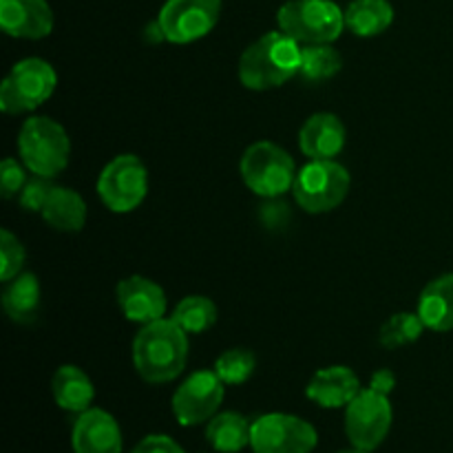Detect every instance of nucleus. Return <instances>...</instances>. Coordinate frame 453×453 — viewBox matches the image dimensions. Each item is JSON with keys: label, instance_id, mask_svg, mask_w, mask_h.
Here are the masks:
<instances>
[{"label": "nucleus", "instance_id": "ddd939ff", "mask_svg": "<svg viewBox=\"0 0 453 453\" xmlns=\"http://www.w3.org/2000/svg\"><path fill=\"white\" fill-rule=\"evenodd\" d=\"M115 299L124 319L140 326L159 321L166 314V292L146 277L122 279L115 288Z\"/></svg>", "mask_w": 453, "mask_h": 453}, {"label": "nucleus", "instance_id": "a878e982", "mask_svg": "<svg viewBox=\"0 0 453 453\" xmlns=\"http://www.w3.org/2000/svg\"><path fill=\"white\" fill-rule=\"evenodd\" d=\"M423 332L425 323L418 317V312H398L383 323V327L379 332V341L383 348L396 349L403 348V345L416 343L423 336Z\"/></svg>", "mask_w": 453, "mask_h": 453}, {"label": "nucleus", "instance_id": "f3484780", "mask_svg": "<svg viewBox=\"0 0 453 453\" xmlns=\"http://www.w3.org/2000/svg\"><path fill=\"white\" fill-rule=\"evenodd\" d=\"M345 137L348 133L339 115L321 111L310 115L301 127L299 149L310 159H334L343 150Z\"/></svg>", "mask_w": 453, "mask_h": 453}, {"label": "nucleus", "instance_id": "b1692460", "mask_svg": "<svg viewBox=\"0 0 453 453\" xmlns=\"http://www.w3.org/2000/svg\"><path fill=\"white\" fill-rule=\"evenodd\" d=\"M173 321L188 334H203L217 321V305L208 296H184L173 310Z\"/></svg>", "mask_w": 453, "mask_h": 453}, {"label": "nucleus", "instance_id": "9d476101", "mask_svg": "<svg viewBox=\"0 0 453 453\" xmlns=\"http://www.w3.org/2000/svg\"><path fill=\"white\" fill-rule=\"evenodd\" d=\"M317 442V429L299 416L265 414L252 420L250 447L255 453H310Z\"/></svg>", "mask_w": 453, "mask_h": 453}, {"label": "nucleus", "instance_id": "4468645a", "mask_svg": "<svg viewBox=\"0 0 453 453\" xmlns=\"http://www.w3.org/2000/svg\"><path fill=\"white\" fill-rule=\"evenodd\" d=\"M0 27L12 38H47L53 31V12L47 0H0Z\"/></svg>", "mask_w": 453, "mask_h": 453}, {"label": "nucleus", "instance_id": "6ab92c4d", "mask_svg": "<svg viewBox=\"0 0 453 453\" xmlns=\"http://www.w3.org/2000/svg\"><path fill=\"white\" fill-rule=\"evenodd\" d=\"M42 219L60 233H80L87 224V203L82 195L65 186H53L40 211Z\"/></svg>", "mask_w": 453, "mask_h": 453}, {"label": "nucleus", "instance_id": "9b49d317", "mask_svg": "<svg viewBox=\"0 0 453 453\" xmlns=\"http://www.w3.org/2000/svg\"><path fill=\"white\" fill-rule=\"evenodd\" d=\"M219 16L221 0H166L157 22L166 42L188 44L211 34Z\"/></svg>", "mask_w": 453, "mask_h": 453}, {"label": "nucleus", "instance_id": "7ed1b4c3", "mask_svg": "<svg viewBox=\"0 0 453 453\" xmlns=\"http://www.w3.org/2000/svg\"><path fill=\"white\" fill-rule=\"evenodd\" d=\"M18 150L27 171L53 180L69 164L71 140L60 122L44 115H34L22 124Z\"/></svg>", "mask_w": 453, "mask_h": 453}, {"label": "nucleus", "instance_id": "2f4dec72", "mask_svg": "<svg viewBox=\"0 0 453 453\" xmlns=\"http://www.w3.org/2000/svg\"><path fill=\"white\" fill-rule=\"evenodd\" d=\"M394 388H396V374H394L392 370H379V372H374V374H372L370 389H374V392L389 396V394L394 392Z\"/></svg>", "mask_w": 453, "mask_h": 453}, {"label": "nucleus", "instance_id": "a211bd4d", "mask_svg": "<svg viewBox=\"0 0 453 453\" xmlns=\"http://www.w3.org/2000/svg\"><path fill=\"white\" fill-rule=\"evenodd\" d=\"M416 312L427 330H453V273L441 274L425 286Z\"/></svg>", "mask_w": 453, "mask_h": 453}, {"label": "nucleus", "instance_id": "bb28decb", "mask_svg": "<svg viewBox=\"0 0 453 453\" xmlns=\"http://www.w3.org/2000/svg\"><path fill=\"white\" fill-rule=\"evenodd\" d=\"M257 370V357L248 348L226 349L217 357L215 374L224 385H243Z\"/></svg>", "mask_w": 453, "mask_h": 453}, {"label": "nucleus", "instance_id": "1a4fd4ad", "mask_svg": "<svg viewBox=\"0 0 453 453\" xmlns=\"http://www.w3.org/2000/svg\"><path fill=\"white\" fill-rule=\"evenodd\" d=\"M394 410L389 396L374 392V389H361L358 396L345 407V434H348L352 447L374 451L380 442L388 438L392 429Z\"/></svg>", "mask_w": 453, "mask_h": 453}, {"label": "nucleus", "instance_id": "20e7f679", "mask_svg": "<svg viewBox=\"0 0 453 453\" xmlns=\"http://www.w3.org/2000/svg\"><path fill=\"white\" fill-rule=\"evenodd\" d=\"M239 173L252 193L264 199H277L295 186L296 164L274 142H255L243 150Z\"/></svg>", "mask_w": 453, "mask_h": 453}, {"label": "nucleus", "instance_id": "4be33fe9", "mask_svg": "<svg viewBox=\"0 0 453 453\" xmlns=\"http://www.w3.org/2000/svg\"><path fill=\"white\" fill-rule=\"evenodd\" d=\"M394 22V7L389 0H354L345 9V27L354 35L374 38L388 31Z\"/></svg>", "mask_w": 453, "mask_h": 453}, {"label": "nucleus", "instance_id": "cd10ccee", "mask_svg": "<svg viewBox=\"0 0 453 453\" xmlns=\"http://www.w3.org/2000/svg\"><path fill=\"white\" fill-rule=\"evenodd\" d=\"M27 252L25 246L20 243V239L13 233H9L7 228L0 230V279L4 283L12 281L13 277L22 273V265H25Z\"/></svg>", "mask_w": 453, "mask_h": 453}, {"label": "nucleus", "instance_id": "5701e85b", "mask_svg": "<svg viewBox=\"0 0 453 453\" xmlns=\"http://www.w3.org/2000/svg\"><path fill=\"white\" fill-rule=\"evenodd\" d=\"M252 423L237 411H221L208 420L206 441L221 453H239L250 447Z\"/></svg>", "mask_w": 453, "mask_h": 453}, {"label": "nucleus", "instance_id": "423d86ee", "mask_svg": "<svg viewBox=\"0 0 453 453\" xmlns=\"http://www.w3.org/2000/svg\"><path fill=\"white\" fill-rule=\"evenodd\" d=\"M349 184L352 177L348 168L336 159H310L301 171H296L292 193L305 212L321 215L343 203L349 193Z\"/></svg>", "mask_w": 453, "mask_h": 453}, {"label": "nucleus", "instance_id": "412c9836", "mask_svg": "<svg viewBox=\"0 0 453 453\" xmlns=\"http://www.w3.org/2000/svg\"><path fill=\"white\" fill-rule=\"evenodd\" d=\"M9 286L3 292V308L4 314L12 319L13 323H25L35 321L40 310V281L35 274L20 273L7 281Z\"/></svg>", "mask_w": 453, "mask_h": 453}, {"label": "nucleus", "instance_id": "6e6552de", "mask_svg": "<svg viewBox=\"0 0 453 453\" xmlns=\"http://www.w3.org/2000/svg\"><path fill=\"white\" fill-rule=\"evenodd\" d=\"M149 193V171L137 155H118L102 168L97 177V195L109 211L133 212Z\"/></svg>", "mask_w": 453, "mask_h": 453}, {"label": "nucleus", "instance_id": "c85d7f7f", "mask_svg": "<svg viewBox=\"0 0 453 453\" xmlns=\"http://www.w3.org/2000/svg\"><path fill=\"white\" fill-rule=\"evenodd\" d=\"M27 166L18 164L13 157L3 159L0 164V193H3L4 199H12L16 195H20V190L25 188L27 184Z\"/></svg>", "mask_w": 453, "mask_h": 453}, {"label": "nucleus", "instance_id": "c756f323", "mask_svg": "<svg viewBox=\"0 0 453 453\" xmlns=\"http://www.w3.org/2000/svg\"><path fill=\"white\" fill-rule=\"evenodd\" d=\"M51 188L53 184L47 180V177L35 175L34 180H27L25 188H22L20 195H18V202H20V206L25 208V211L40 212L42 211L44 202H47L49 193H51Z\"/></svg>", "mask_w": 453, "mask_h": 453}, {"label": "nucleus", "instance_id": "f03ea898", "mask_svg": "<svg viewBox=\"0 0 453 453\" xmlns=\"http://www.w3.org/2000/svg\"><path fill=\"white\" fill-rule=\"evenodd\" d=\"M301 42L288 34L270 31L257 38L239 58V80L250 91H270L279 88L299 75Z\"/></svg>", "mask_w": 453, "mask_h": 453}, {"label": "nucleus", "instance_id": "f8f14e48", "mask_svg": "<svg viewBox=\"0 0 453 453\" xmlns=\"http://www.w3.org/2000/svg\"><path fill=\"white\" fill-rule=\"evenodd\" d=\"M224 380L215 370H202L190 374L173 394V414L184 427L208 423L224 403Z\"/></svg>", "mask_w": 453, "mask_h": 453}, {"label": "nucleus", "instance_id": "2eb2a0df", "mask_svg": "<svg viewBox=\"0 0 453 453\" xmlns=\"http://www.w3.org/2000/svg\"><path fill=\"white\" fill-rule=\"evenodd\" d=\"M73 453H122V432L109 411L87 410L80 414L71 436Z\"/></svg>", "mask_w": 453, "mask_h": 453}, {"label": "nucleus", "instance_id": "473e14b6", "mask_svg": "<svg viewBox=\"0 0 453 453\" xmlns=\"http://www.w3.org/2000/svg\"><path fill=\"white\" fill-rule=\"evenodd\" d=\"M339 453H370L365 449H358V447H352V449H345V451H339Z\"/></svg>", "mask_w": 453, "mask_h": 453}, {"label": "nucleus", "instance_id": "7c9ffc66", "mask_svg": "<svg viewBox=\"0 0 453 453\" xmlns=\"http://www.w3.org/2000/svg\"><path fill=\"white\" fill-rule=\"evenodd\" d=\"M131 453H184V449H181L171 436H164V434H150V436H146L144 441L137 442L135 449Z\"/></svg>", "mask_w": 453, "mask_h": 453}, {"label": "nucleus", "instance_id": "393cba45", "mask_svg": "<svg viewBox=\"0 0 453 453\" xmlns=\"http://www.w3.org/2000/svg\"><path fill=\"white\" fill-rule=\"evenodd\" d=\"M343 66V58L332 44H303L299 75L308 82H323L336 75Z\"/></svg>", "mask_w": 453, "mask_h": 453}, {"label": "nucleus", "instance_id": "39448f33", "mask_svg": "<svg viewBox=\"0 0 453 453\" xmlns=\"http://www.w3.org/2000/svg\"><path fill=\"white\" fill-rule=\"evenodd\" d=\"M279 29L301 44H332L345 29V12L332 0H288L277 13Z\"/></svg>", "mask_w": 453, "mask_h": 453}, {"label": "nucleus", "instance_id": "aec40b11", "mask_svg": "<svg viewBox=\"0 0 453 453\" xmlns=\"http://www.w3.org/2000/svg\"><path fill=\"white\" fill-rule=\"evenodd\" d=\"M51 392L58 405L65 411H73V414L91 410L93 396H96L91 379L75 365L58 367L51 380Z\"/></svg>", "mask_w": 453, "mask_h": 453}, {"label": "nucleus", "instance_id": "f257e3e1", "mask_svg": "<svg viewBox=\"0 0 453 453\" xmlns=\"http://www.w3.org/2000/svg\"><path fill=\"white\" fill-rule=\"evenodd\" d=\"M188 361V332L173 319L146 323L133 339V365L142 380L150 385L171 383Z\"/></svg>", "mask_w": 453, "mask_h": 453}, {"label": "nucleus", "instance_id": "dca6fc26", "mask_svg": "<svg viewBox=\"0 0 453 453\" xmlns=\"http://www.w3.org/2000/svg\"><path fill=\"white\" fill-rule=\"evenodd\" d=\"M361 392V380L349 367L330 365L319 370L305 388V396L319 407L339 410L348 407Z\"/></svg>", "mask_w": 453, "mask_h": 453}, {"label": "nucleus", "instance_id": "0eeeda50", "mask_svg": "<svg viewBox=\"0 0 453 453\" xmlns=\"http://www.w3.org/2000/svg\"><path fill=\"white\" fill-rule=\"evenodd\" d=\"M58 73L42 58L16 62L0 84V109L4 115L35 111L56 91Z\"/></svg>", "mask_w": 453, "mask_h": 453}]
</instances>
